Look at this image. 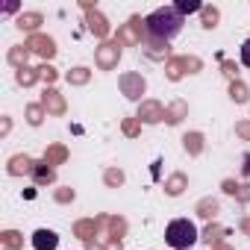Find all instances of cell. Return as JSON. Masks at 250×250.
Here are the masks:
<instances>
[{
  "label": "cell",
  "instance_id": "cell-1",
  "mask_svg": "<svg viewBox=\"0 0 250 250\" xmlns=\"http://www.w3.org/2000/svg\"><path fill=\"white\" fill-rule=\"evenodd\" d=\"M183 24H186V18L180 15L177 6H162V9H156V12H150V15L145 18L147 33H150L153 39H159V42L177 39V36L183 33Z\"/></svg>",
  "mask_w": 250,
  "mask_h": 250
},
{
  "label": "cell",
  "instance_id": "cell-2",
  "mask_svg": "<svg viewBox=\"0 0 250 250\" xmlns=\"http://www.w3.org/2000/svg\"><path fill=\"white\" fill-rule=\"evenodd\" d=\"M197 238H200V235H197V227H194L188 218H177V221H171L168 229H165V241H168L174 250H191V244H194Z\"/></svg>",
  "mask_w": 250,
  "mask_h": 250
},
{
  "label": "cell",
  "instance_id": "cell-3",
  "mask_svg": "<svg viewBox=\"0 0 250 250\" xmlns=\"http://www.w3.org/2000/svg\"><path fill=\"white\" fill-rule=\"evenodd\" d=\"M59 235L53 229H36L33 232V250H56Z\"/></svg>",
  "mask_w": 250,
  "mask_h": 250
},
{
  "label": "cell",
  "instance_id": "cell-4",
  "mask_svg": "<svg viewBox=\"0 0 250 250\" xmlns=\"http://www.w3.org/2000/svg\"><path fill=\"white\" fill-rule=\"evenodd\" d=\"M174 6L180 9V15H183V18H186L188 12H197V9H200V3H197V0H183V3H174Z\"/></svg>",
  "mask_w": 250,
  "mask_h": 250
},
{
  "label": "cell",
  "instance_id": "cell-5",
  "mask_svg": "<svg viewBox=\"0 0 250 250\" xmlns=\"http://www.w3.org/2000/svg\"><path fill=\"white\" fill-rule=\"evenodd\" d=\"M238 56H241V65L244 68H250V39L241 44V50H238Z\"/></svg>",
  "mask_w": 250,
  "mask_h": 250
},
{
  "label": "cell",
  "instance_id": "cell-6",
  "mask_svg": "<svg viewBox=\"0 0 250 250\" xmlns=\"http://www.w3.org/2000/svg\"><path fill=\"white\" fill-rule=\"evenodd\" d=\"M241 171H244V177H250V153L244 156V168H241Z\"/></svg>",
  "mask_w": 250,
  "mask_h": 250
}]
</instances>
